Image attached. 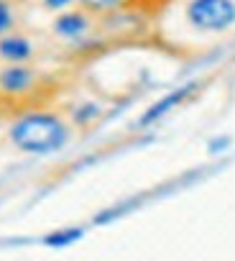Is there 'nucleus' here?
<instances>
[{
  "label": "nucleus",
  "instance_id": "obj_1",
  "mask_svg": "<svg viewBox=\"0 0 235 261\" xmlns=\"http://www.w3.org/2000/svg\"><path fill=\"white\" fill-rule=\"evenodd\" d=\"M74 134L64 110L51 102L13 110L6 123L8 144L26 156H54L74 141Z\"/></svg>",
  "mask_w": 235,
  "mask_h": 261
},
{
  "label": "nucleus",
  "instance_id": "obj_2",
  "mask_svg": "<svg viewBox=\"0 0 235 261\" xmlns=\"http://www.w3.org/2000/svg\"><path fill=\"white\" fill-rule=\"evenodd\" d=\"M59 90L56 77L41 64H0V100L11 110L46 105Z\"/></svg>",
  "mask_w": 235,
  "mask_h": 261
},
{
  "label": "nucleus",
  "instance_id": "obj_3",
  "mask_svg": "<svg viewBox=\"0 0 235 261\" xmlns=\"http://www.w3.org/2000/svg\"><path fill=\"white\" fill-rule=\"evenodd\" d=\"M105 31V21L92 16L87 8L74 6L64 13L51 16L49 26H46V36L51 44H56L59 49H67L72 54H90V49H95L102 39Z\"/></svg>",
  "mask_w": 235,
  "mask_h": 261
},
{
  "label": "nucleus",
  "instance_id": "obj_4",
  "mask_svg": "<svg viewBox=\"0 0 235 261\" xmlns=\"http://www.w3.org/2000/svg\"><path fill=\"white\" fill-rule=\"evenodd\" d=\"M182 21L192 34L222 36L235 29V0H177Z\"/></svg>",
  "mask_w": 235,
  "mask_h": 261
},
{
  "label": "nucleus",
  "instance_id": "obj_5",
  "mask_svg": "<svg viewBox=\"0 0 235 261\" xmlns=\"http://www.w3.org/2000/svg\"><path fill=\"white\" fill-rule=\"evenodd\" d=\"M174 3L177 0H79V6L97 18H156Z\"/></svg>",
  "mask_w": 235,
  "mask_h": 261
},
{
  "label": "nucleus",
  "instance_id": "obj_6",
  "mask_svg": "<svg viewBox=\"0 0 235 261\" xmlns=\"http://www.w3.org/2000/svg\"><path fill=\"white\" fill-rule=\"evenodd\" d=\"M41 57L44 41L28 29L0 36V64H39Z\"/></svg>",
  "mask_w": 235,
  "mask_h": 261
},
{
  "label": "nucleus",
  "instance_id": "obj_7",
  "mask_svg": "<svg viewBox=\"0 0 235 261\" xmlns=\"http://www.w3.org/2000/svg\"><path fill=\"white\" fill-rule=\"evenodd\" d=\"M199 87H202V82H199V80H189V82L177 85L174 90L164 92L159 100H154V102H151V105L138 115L136 128H151V125L161 123V120H164L166 115H171L177 108H182L184 102H189V100L199 92Z\"/></svg>",
  "mask_w": 235,
  "mask_h": 261
},
{
  "label": "nucleus",
  "instance_id": "obj_8",
  "mask_svg": "<svg viewBox=\"0 0 235 261\" xmlns=\"http://www.w3.org/2000/svg\"><path fill=\"white\" fill-rule=\"evenodd\" d=\"M62 110L69 118V123L74 125V130H92L107 113V108L100 100H95V97H79V100L69 102Z\"/></svg>",
  "mask_w": 235,
  "mask_h": 261
},
{
  "label": "nucleus",
  "instance_id": "obj_9",
  "mask_svg": "<svg viewBox=\"0 0 235 261\" xmlns=\"http://www.w3.org/2000/svg\"><path fill=\"white\" fill-rule=\"evenodd\" d=\"M84 233H87V228H82V225L56 228V230H49L46 236H41V246L54 248V251H62V248H69V246H74L77 241H82Z\"/></svg>",
  "mask_w": 235,
  "mask_h": 261
},
{
  "label": "nucleus",
  "instance_id": "obj_10",
  "mask_svg": "<svg viewBox=\"0 0 235 261\" xmlns=\"http://www.w3.org/2000/svg\"><path fill=\"white\" fill-rule=\"evenodd\" d=\"M23 29V8L16 0H0V36Z\"/></svg>",
  "mask_w": 235,
  "mask_h": 261
},
{
  "label": "nucleus",
  "instance_id": "obj_11",
  "mask_svg": "<svg viewBox=\"0 0 235 261\" xmlns=\"http://www.w3.org/2000/svg\"><path fill=\"white\" fill-rule=\"evenodd\" d=\"M141 202H143V197H133V200L118 202V205H112V207H105V210H100V213L92 218V225H107V223H112V220H118V218L128 215L131 210H136Z\"/></svg>",
  "mask_w": 235,
  "mask_h": 261
},
{
  "label": "nucleus",
  "instance_id": "obj_12",
  "mask_svg": "<svg viewBox=\"0 0 235 261\" xmlns=\"http://www.w3.org/2000/svg\"><path fill=\"white\" fill-rule=\"evenodd\" d=\"M36 6H39L44 13L56 16V13H64V11L79 6V0H36Z\"/></svg>",
  "mask_w": 235,
  "mask_h": 261
},
{
  "label": "nucleus",
  "instance_id": "obj_13",
  "mask_svg": "<svg viewBox=\"0 0 235 261\" xmlns=\"http://www.w3.org/2000/svg\"><path fill=\"white\" fill-rule=\"evenodd\" d=\"M230 149H232V139H230V136H215V139L207 141V151H210L212 156H220V154H225V151H230Z\"/></svg>",
  "mask_w": 235,
  "mask_h": 261
},
{
  "label": "nucleus",
  "instance_id": "obj_14",
  "mask_svg": "<svg viewBox=\"0 0 235 261\" xmlns=\"http://www.w3.org/2000/svg\"><path fill=\"white\" fill-rule=\"evenodd\" d=\"M11 113H13V110H11V108H8V105L3 102V100H0V128H3V125L8 123V118H11Z\"/></svg>",
  "mask_w": 235,
  "mask_h": 261
},
{
  "label": "nucleus",
  "instance_id": "obj_15",
  "mask_svg": "<svg viewBox=\"0 0 235 261\" xmlns=\"http://www.w3.org/2000/svg\"><path fill=\"white\" fill-rule=\"evenodd\" d=\"M16 3H18L21 8H26V6H34V3H36V0H16Z\"/></svg>",
  "mask_w": 235,
  "mask_h": 261
}]
</instances>
